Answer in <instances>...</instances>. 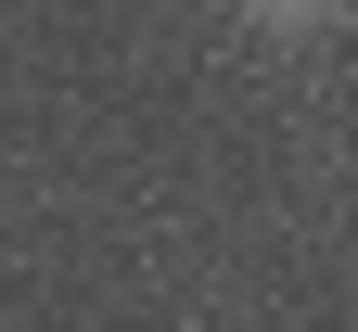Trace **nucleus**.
Here are the masks:
<instances>
[{
	"instance_id": "obj_1",
	"label": "nucleus",
	"mask_w": 358,
	"mask_h": 332,
	"mask_svg": "<svg viewBox=\"0 0 358 332\" xmlns=\"http://www.w3.org/2000/svg\"><path fill=\"white\" fill-rule=\"evenodd\" d=\"M231 13L256 26V38H320V26H345L358 0H231Z\"/></svg>"
}]
</instances>
